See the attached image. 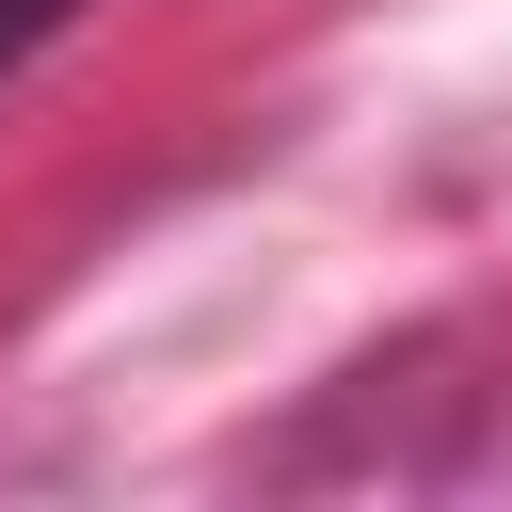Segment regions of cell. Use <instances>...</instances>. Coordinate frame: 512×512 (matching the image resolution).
Instances as JSON below:
<instances>
[{
  "instance_id": "6da1fadb",
  "label": "cell",
  "mask_w": 512,
  "mask_h": 512,
  "mask_svg": "<svg viewBox=\"0 0 512 512\" xmlns=\"http://www.w3.org/2000/svg\"><path fill=\"white\" fill-rule=\"evenodd\" d=\"M80 16H96V0H0V80H16V64H32V48H64V32H80Z\"/></svg>"
}]
</instances>
